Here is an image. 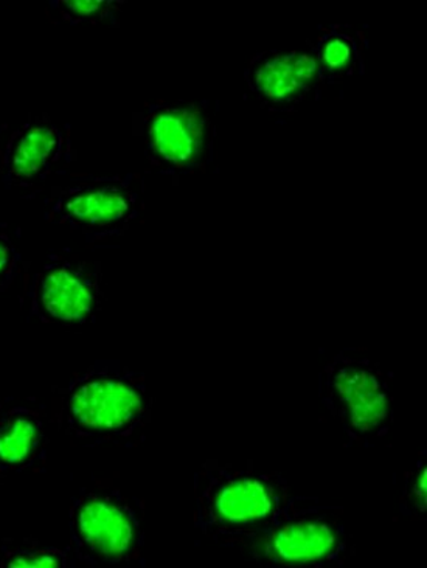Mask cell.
I'll return each mask as SVG.
<instances>
[{
  "label": "cell",
  "instance_id": "obj_10",
  "mask_svg": "<svg viewBox=\"0 0 427 568\" xmlns=\"http://www.w3.org/2000/svg\"><path fill=\"white\" fill-rule=\"evenodd\" d=\"M316 57L313 52H272L263 54L248 69V85L260 99L277 106L298 103L317 83Z\"/></svg>",
  "mask_w": 427,
  "mask_h": 568
},
{
  "label": "cell",
  "instance_id": "obj_3",
  "mask_svg": "<svg viewBox=\"0 0 427 568\" xmlns=\"http://www.w3.org/2000/svg\"><path fill=\"white\" fill-rule=\"evenodd\" d=\"M352 547L344 509L293 494L266 528L228 550L264 567H326L342 566Z\"/></svg>",
  "mask_w": 427,
  "mask_h": 568
},
{
  "label": "cell",
  "instance_id": "obj_7",
  "mask_svg": "<svg viewBox=\"0 0 427 568\" xmlns=\"http://www.w3.org/2000/svg\"><path fill=\"white\" fill-rule=\"evenodd\" d=\"M103 297L99 264L80 256L50 254L31 272L27 313L45 325H83L95 317Z\"/></svg>",
  "mask_w": 427,
  "mask_h": 568
},
{
  "label": "cell",
  "instance_id": "obj_12",
  "mask_svg": "<svg viewBox=\"0 0 427 568\" xmlns=\"http://www.w3.org/2000/svg\"><path fill=\"white\" fill-rule=\"evenodd\" d=\"M313 53L316 57L321 78L345 77L359 64V38L349 33V31L329 29L322 37H318Z\"/></svg>",
  "mask_w": 427,
  "mask_h": 568
},
{
  "label": "cell",
  "instance_id": "obj_16",
  "mask_svg": "<svg viewBox=\"0 0 427 568\" xmlns=\"http://www.w3.org/2000/svg\"><path fill=\"white\" fill-rule=\"evenodd\" d=\"M21 267V252L10 233L0 229V294L13 284Z\"/></svg>",
  "mask_w": 427,
  "mask_h": 568
},
{
  "label": "cell",
  "instance_id": "obj_14",
  "mask_svg": "<svg viewBox=\"0 0 427 568\" xmlns=\"http://www.w3.org/2000/svg\"><path fill=\"white\" fill-rule=\"evenodd\" d=\"M124 2H106V0H72V2H61L54 0L49 2L47 10L57 18V21L68 22L69 26H80V23H99L111 21L120 13V8Z\"/></svg>",
  "mask_w": 427,
  "mask_h": 568
},
{
  "label": "cell",
  "instance_id": "obj_4",
  "mask_svg": "<svg viewBox=\"0 0 427 568\" xmlns=\"http://www.w3.org/2000/svg\"><path fill=\"white\" fill-rule=\"evenodd\" d=\"M145 515L139 499L114 486L81 488L69 507V550L78 566L143 562Z\"/></svg>",
  "mask_w": 427,
  "mask_h": 568
},
{
  "label": "cell",
  "instance_id": "obj_15",
  "mask_svg": "<svg viewBox=\"0 0 427 568\" xmlns=\"http://www.w3.org/2000/svg\"><path fill=\"white\" fill-rule=\"evenodd\" d=\"M426 453L419 454L418 460L404 476L401 496H399V515L407 519L421 520L426 516Z\"/></svg>",
  "mask_w": 427,
  "mask_h": 568
},
{
  "label": "cell",
  "instance_id": "obj_2",
  "mask_svg": "<svg viewBox=\"0 0 427 568\" xmlns=\"http://www.w3.org/2000/svg\"><path fill=\"white\" fill-rule=\"evenodd\" d=\"M291 496L289 484L277 473L204 462L193 478L194 530L228 550L266 528Z\"/></svg>",
  "mask_w": 427,
  "mask_h": 568
},
{
  "label": "cell",
  "instance_id": "obj_9",
  "mask_svg": "<svg viewBox=\"0 0 427 568\" xmlns=\"http://www.w3.org/2000/svg\"><path fill=\"white\" fill-rule=\"evenodd\" d=\"M151 161L182 171L197 165L209 148V120L190 103L153 104L140 122Z\"/></svg>",
  "mask_w": 427,
  "mask_h": 568
},
{
  "label": "cell",
  "instance_id": "obj_1",
  "mask_svg": "<svg viewBox=\"0 0 427 568\" xmlns=\"http://www.w3.org/2000/svg\"><path fill=\"white\" fill-rule=\"evenodd\" d=\"M153 415L145 375L116 359L93 362L52 400L54 426L83 446L139 445Z\"/></svg>",
  "mask_w": 427,
  "mask_h": 568
},
{
  "label": "cell",
  "instance_id": "obj_8",
  "mask_svg": "<svg viewBox=\"0 0 427 568\" xmlns=\"http://www.w3.org/2000/svg\"><path fill=\"white\" fill-rule=\"evenodd\" d=\"M72 159L68 124L54 122L50 115H30L0 128V181L7 189H38L62 173Z\"/></svg>",
  "mask_w": 427,
  "mask_h": 568
},
{
  "label": "cell",
  "instance_id": "obj_11",
  "mask_svg": "<svg viewBox=\"0 0 427 568\" xmlns=\"http://www.w3.org/2000/svg\"><path fill=\"white\" fill-rule=\"evenodd\" d=\"M45 423L41 410L22 400L0 403V473H22L41 457Z\"/></svg>",
  "mask_w": 427,
  "mask_h": 568
},
{
  "label": "cell",
  "instance_id": "obj_6",
  "mask_svg": "<svg viewBox=\"0 0 427 568\" xmlns=\"http://www.w3.org/2000/svg\"><path fill=\"white\" fill-rule=\"evenodd\" d=\"M47 223L81 233L88 241L122 235L142 212L139 178L72 176L47 190Z\"/></svg>",
  "mask_w": 427,
  "mask_h": 568
},
{
  "label": "cell",
  "instance_id": "obj_13",
  "mask_svg": "<svg viewBox=\"0 0 427 568\" xmlns=\"http://www.w3.org/2000/svg\"><path fill=\"white\" fill-rule=\"evenodd\" d=\"M68 548L42 546L37 540H11L0 546V568H73Z\"/></svg>",
  "mask_w": 427,
  "mask_h": 568
},
{
  "label": "cell",
  "instance_id": "obj_5",
  "mask_svg": "<svg viewBox=\"0 0 427 568\" xmlns=\"http://www.w3.org/2000/svg\"><path fill=\"white\" fill-rule=\"evenodd\" d=\"M317 395L355 445L370 446L390 430L392 373L364 349L345 348L326 362L318 373Z\"/></svg>",
  "mask_w": 427,
  "mask_h": 568
}]
</instances>
